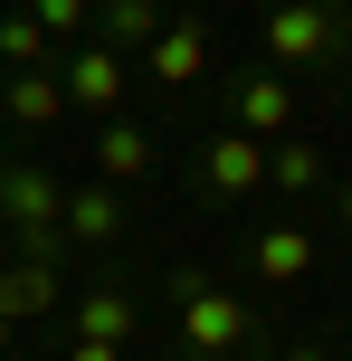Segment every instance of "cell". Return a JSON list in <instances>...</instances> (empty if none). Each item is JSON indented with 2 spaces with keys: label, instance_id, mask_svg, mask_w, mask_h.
<instances>
[{
  "label": "cell",
  "instance_id": "cell-11",
  "mask_svg": "<svg viewBox=\"0 0 352 361\" xmlns=\"http://www.w3.org/2000/svg\"><path fill=\"white\" fill-rule=\"evenodd\" d=\"M67 305V276L57 267H29V257H0V314L10 324H38V314Z\"/></svg>",
  "mask_w": 352,
  "mask_h": 361
},
{
  "label": "cell",
  "instance_id": "cell-6",
  "mask_svg": "<svg viewBox=\"0 0 352 361\" xmlns=\"http://www.w3.org/2000/svg\"><path fill=\"white\" fill-rule=\"evenodd\" d=\"M315 267H324V238L305 228V219H267V228L248 238V276H257V286H305Z\"/></svg>",
  "mask_w": 352,
  "mask_h": 361
},
{
  "label": "cell",
  "instance_id": "cell-19",
  "mask_svg": "<svg viewBox=\"0 0 352 361\" xmlns=\"http://www.w3.org/2000/svg\"><path fill=\"white\" fill-rule=\"evenodd\" d=\"M334 219H343V228H352V180H343V190H334Z\"/></svg>",
  "mask_w": 352,
  "mask_h": 361
},
{
  "label": "cell",
  "instance_id": "cell-22",
  "mask_svg": "<svg viewBox=\"0 0 352 361\" xmlns=\"http://www.w3.org/2000/svg\"><path fill=\"white\" fill-rule=\"evenodd\" d=\"M0 257H10V228H0Z\"/></svg>",
  "mask_w": 352,
  "mask_h": 361
},
{
  "label": "cell",
  "instance_id": "cell-16",
  "mask_svg": "<svg viewBox=\"0 0 352 361\" xmlns=\"http://www.w3.org/2000/svg\"><path fill=\"white\" fill-rule=\"evenodd\" d=\"M29 19L57 38V48H76V38L95 29V0H29Z\"/></svg>",
  "mask_w": 352,
  "mask_h": 361
},
{
  "label": "cell",
  "instance_id": "cell-4",
  "mask_svg": "<svg viewBox=\"0 0 352 361\" xmlns=\"http://www.w3.org/2000/svg\"><path fill=\"white\" fill-rule=\"evenodd\" d=\"M124 57L105 48V38H76V48H57V86H67V114L86 105L95 124H105V114H124Z\"/></svg>",
  "mask_w": 352,
  "mask_h": 361
},
{
  "label": "cell",
  "instance_id": "cell-1",
  "mask_svg": "<svg viewBox=\"0 0 352 361\" xmlns=\"http://www.w3.org/2000/svg\"><path fill=\"white\" fill-rule=\"evenodd\" d=\"M171 333H181V361H257L267 324L248 314V295L210 286V276H171Z\"/></svg>",
  "mask_w": 352,
  "mask_h": 361
},
{
  "label": "cell",
  "instance_id": "cell-15",
  "mask_svg": "<svg viewBox=\"0 0 352 361\" xmlns=\"http://www.w3.org/2000/svg\"><path fill=\"white\" fill-rule=\"evenodd\" d=\"M10 67H57V38L38 29L29 10H0V76Z\"/></svg>",
  "mask_w": 352,
  "mask_h": 361
},
{
  "label": "cell",
  "instance_id": "cell-18",
  "mask_svg": "<svg viewBox=\"0 0 352 361\" xmlns=\"http://www.w3.org/2000/svg\"><path fill=\"white\" fill-rule=\"evenodd\" d=\"M277 361H343V352H334V343H286Z\"/></svg>",
  "mask_w": 352,
  "mask_h": 361
},
{
  "label": "cell",
  "instance_id": "cell-7",
  "mask_svg": "<svg viewBox=\"0 0 352 361\" xmlns=\"http://www.w3.org/2000/svg\"><path fill=\"white\" fill-rule=\"evenodd\" d=\"M57 228H67V247L105 257V247H124L133 209H124V190H114V180H76V190H67V209H57Z\"/></svg>",
  "mask_w": 352,
  "mask_h": 361
},
{
  "label": "cell",
  "instance_id": "cell-17",
  "mask_svg": "<svg viewBox=\"0 0 352 361\" xmlns=\"http://www.w3.org/2000/svg\"><path fill=\"white\" fill-rule=\"evenodd\" d=\"M67 361H124V343H67Z\"/></svg>",
  "mask_w": 352,
  "mask_h": 361
},
{
  "label": "cell",
  "instance_id": "cell-21",
  "mask_svg": "<svg viewBox=\"0 0 352 361\" xmlns=\"http://www.w3.org/2000/svg\"><path fill=\"white\" fill-rule=\"evenodd\" d=\"M343 114H352V76H343Z\"/></svg>",
  "mask_w": 352,
  "mask_h": 361
},
{
  "label": "cell",
  "instance_id": "cell-3",
  "mask_svg": "<svg viewBox=\"0 0 352 361\" xmlns=\"http://www.w3.org/2000/svg\"><path fill=\"white\" fill-rule=\"evenodd\" d=\"M190 180H200V200L238 209V200H257V190H267V143H257V133H238V124L200 133V162H190Z\"/></svg>",
  "mask_w": 352,
  "mask_h": 361
},
{
  "label": "cell",
  "instance_id": "cell-23",
  "mask_svg": "<svg viewBox=\"0 0 352 361\" xmlns=\"http://www.w3.org/2000/svg\"><path fill=\"white\" fill-rule=\"evenodd\" d=\"M343 29H352V19H343Z\"/></svg>",
  "mask_w": 352,
  "mask_h": 361
},
{
  "label": "cell",
  "instance_id": "cell-5",
  "mask_svg": "<svg viewBox=\"0 0 352 361\" xmlns=\"http://www.w3.org/2000/svg\"><path fill=\"white\" fill-rule=\"evenodd\" d=\"M219 105H229V124H238V133L277 143V133H296V76H277V67H238V76L219 86Z\"/></svg>",
  "mask_w": 352,
  "mask_h": 361
},
{
  "label": "cell",
  "instance_id": "cell-20",
  "mask_svg": "<svg viewBox=\"0 0 352 361\" xmlns=\"http://www.w3.org/2000/svg\"><path fill=\"white\" fill-rule=\"evenodd\" d=\"M10 343H19V324H10V314H0V361H10Z\"/></svg>",
  "mask_w": 352,
  "mask_h": 361
},
{
  "label": "cell",
  "instance_id": "cell-10",
  "mask_svg": "<svg viewBox=\"0 0 352 361\" xmlns=\"http://www.w3.org/2000/svg\"><path fill=\"white\" fill-rule=\"evenodd\" d=\"M143 333V305H133L124 276H95L86 295H76V343H133Z\"/></svg>",
  "mask_w": 352,
  "mask_h": 361
},
{
  "label": "cell",
  "instance_id": "cell-12",
  "mask_svg": "<svg viewBox=\"0 0 352 361\" xmlns=\"http://www.w3.org/2000/svg\"><path fill=\"white\" fill-rule=\"evenodd\" d=\"M143 171H152V124L105 114V124H95V180H114V190H124V180H143Z\"/></svg>",
  "mask_w": 352,
  "mask_h": 361
},
{
  "label": "cell",
  "instance_id": "cell-2",
  "mask_svg": "<svg viewBox=\"0 0 352 361\" xmlns=\"http://www.w3.org/2000/svg\"><path fill=\"white\" fill-rule=\"evenodd\" d=\"M257 48H267V67H277V76H324V67H343V57H352V29H343L334 0H267Z\"/></svg>",
  "mask_w": 352,
  "mask_h": 361
},
{
  "label": "cell",
  "instance_id": "cell-8",
  "mask_svg": "<svg viewBox=\"0 0 352 361\" xmlns=\"http://www.w3.org/2000/svg\"><path fill=\"white\" fill-rule=\"evenodd\" d=\"M143 76H152V86H162V95H181V86H200V76H210V29H200V19H162V29H152V48H143Z\"/></svg>",
  "mask_w": 352,
  "mask_h": 361
},
{
  "label": "cell",
  "instance_id": "cell-13",
  "mask_svg": "<svg viewBox=\"0 0 352 361\" xmlns=\"http://www.w3.org/2000/svg\"><path fill=\"white\" fill-rule=\"evenodd\" d=\"M267 190H277V200H315L324 190V143L277 133V143H267Z\"/></svg>",
  "mask_w": 352,
  "mask_h": 361
},
{
  "label": "cell",
  "instance_id": "cell-14",
  "mask_svg": "<svg viewBox=\"0 0 352 361\" xmlns=\"http://www.w3.org/2000/svg\"><path fill=\"white\" fill-rule=\"evenodd\" d=\"M152 29H162V0H95V38H105L114 57H143Z\"/></svg>",
  "mask_w": 352,
  "mask_h": 361
},
{
  "label": "cell",
  "instance_id": "cell-9",
  "mask_svg": "<svg viewBox=\"0 0 352 361\" xmlns=\"http://www.w3.org/2000/svg\"><path fill=\"white\" fill-rule=\"evenodd\" d=\"M0 114H10L19 133H57V124H67V86H57V67H10V76H0Z\"/></svg>",
  "mask_w": 352,
  "mask_h": 361
}]
</instances>
